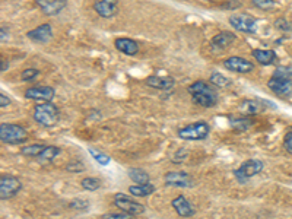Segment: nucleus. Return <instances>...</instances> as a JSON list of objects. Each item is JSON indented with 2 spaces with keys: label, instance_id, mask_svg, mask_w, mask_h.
Here are the masks:
<instances>
[{
  "label": "nucleus",
  "instance_id": "9b49d317",
  "mask_svg": "<svg viewBox=\"0 0 292 219\" xmlns=\"http://www.w3.org/2000/svg\"><path fill=\"white\" fill-rule=\"evenodd\" d=\"M56 95V91L52 86H45V85H37V86H31L25 91V98L28 100H34V101H42V103H48L52 101Z\"/></svg>",
  "mask_w": 292,
  "mask_h": 219
},
{
  "label": "nucleus",
  "instance_id": "f8f14e48",
  "mask_svg": "<svg viewBox=\"0 0 292 219\" xmlns=\"http://www.w3.org/2000/svg\"><path fill=\"white\" fill-rule=\"evenodd\" d=\"M224 66L228 70H231V72H237V73H242V75L250 73V72L254 70V65H253L252 62H249L244 57H238V56L228 57L224 62Z\"/></svg>",
  "mask_w": 292,
  "mask_h": 219
},
{
  "label": "nucleus",
  "instance_id": "7ed1b4c3",
  "mask_svg": "<svg viewBox=\"0 0 292 219\" xmlns=\"http://www.w3.org/2000/svg\"><path fill=\"white\" fill-rule=\"evenodd\" d=\"M32 117L41 126L53 127L60 118V113H59V108L52 101H48V103L37 104L34 107V116Z\"/></svg>",
  "mask_w": 292,
  "mask_h": 219
},
{
  "label": "nucleus",
  "instance_id": "1a4fd4ad",
  "mask_svg": "<svg viewBox=\"0 0 292 219\" xmlns=\"http://www.w3.org/2000/svg\"><path fill=\"white\" fill-rule=\"evenodd\" d=\"M229 24L239 32L254 34L257 31V22L253 16L249 15H232L229 16Z\"/></svg>",
  "mask_w": 292,
  "mask_h": 219
},
{
  "label": "nucleus",
  "instance_id": "9d476101",
  "mask_svg": "<svg viewBox=\"0 0 292 219\" xmlns=\"http://www.w3.org/2000/svg\"><path fill=\"white\" fill-rule=\"evenodd\" d=\"M164 179H165V184L173 186V187L187 189V187H193V184H194L193 177L184 171H170L165 174Z\"/></svg>",
  "mask_w": 292,
  "mask_h": 219
},
{
  "label": "nucleus",
  "instance_id": "6e6552de",
  "mask_svg": "<svg viewBox=\"0 0 292 219\" xmlns=\"http://www.w3.org/2000/svg\"><path fill=\"white\" fill-rule=\"evenodd\" d=\"M22 190V183L18 177L6 174L0 179V199L9 200Z\"/></svg>",
  "mask_w": 292,
  "mask_h": 219
},
{
  "label": "nucleus",
  "instance_id": "473e14b6",
  "mask_svg": "<svg viewBox=\"0 0 292 219\" xmlns=\"http://www.w3.org/2000/svg\"><path fill=\"white\" fill-rule=\"evenodd\" d=\"M88 206H89V203H88L86 200H82V199L72 200V202L69 203V207H72V209H79V210H83V209H86Z\"/></svg>",
  "mask_w": 292,
  "mask_h": 219
},
{
  "label": "nucleus",
  "instance_id": "4c0bfd02",
  "mask_svg": "<svg viewBox=\"0 0 292 219\" xmlns=\"http://www.w3.org/2000/svg\"><path fill=\"white\" fill-rule=\"evenodd\" d=\"M8 67H9V63H8V62H5V60H2V67H0V70H2V72H5V70H8Z\"/></svg>",
  "mask_w": 292,
  "mask_h": 219
},
{
  "label": "nucleus",
  "instance_id": "f257e3e1",
  "mask_svg": "<svg viewBox=\"0 0 292 219\" xmlns=\"http://www.w3.org/2000/svg\"><path fill=\"white\" fill-rule=\"evenodd\" d=\"M188 94L191 95L193 103L200 107L211 108L218 103V92L213 88L212 83H208L205 80H196L191 85H188Z\"/></svg>",
  "mask_w": 292,
  "mask_h": 219
},
{
  "label": "nucleus",
  "instance_id": "0eeeda50",
  "mask_svg": "<svg viewBox=\"0 0 292 219\" xmlns=\"http://www.w3.org/2000/svg\"><path fill=\"white\" fill-rule=\"evenodd\" d=\"M113 203H114V206L119 207L121 212H126L129 215H142L146 210V207L142 203L136 202L130 196L123 193L114 194Z\"/></svg>",
  "mask_w": 292,
  "mask_h": 219
},
{
  "label": "nucleus",
  "instance_id": "5701e85b",
  "mask_svg": "<svg viewBox=\"0 0 292 219\" xmlns=\"http://www.w3.org/2000/svg\"><path fill=\"white\" fill-rule=\"evenodd\" d=\"M129 192L134 197H146L155 192V186H152L151 183L146 184H133L129 187Z\"/></svg>",
  "mask_w": 292,
  "mask_h": 219
},
{
  "label": "nucleus",
  "instance_id": "ddd939ff",
  "mask_svg": "<svg viewBox=\"0 0 292 219\" xmlns=\"http://www.w3.org/2000/svg\"><path fill=\"white\" fill-rule=\"evenodd\" d=\"M235 34L231 32V31H222L219 34H216L212 39H211V47L212 50L218 53H222L224 50H226L228 47L232 46V42L235 41Z\"/></svg>",
  "mask_w": 292,
  "mask_h": 219
},
{
  "label": "nucleus",
  "instance_id": "aec40b11",
  "mask_svg": "<svg viewBox=\"0 0 292 219\" xmlns=\"http://www.w3.org/2000/svg\"><path fill=\"white\" fill-rule=\"evenodd\" d=\"M114 47L126 56H134L139 53V44L132 38H117L114 41Z\"/></svg>",
  "mask_w": 292,
  "mask_h": 219
},
{
  "label": "nucleus",
  "instance_id": "58836bf2",
  "mask_svg": "<svg viewBox=\"0 0 292 219\" xmlns=\"http://www.w3.org/2000/svg\"><path fill=\"white\" fill-rule=\"evenodd\" d=\"M126 219H134V218H132V216H129V218H126Z\"/></svg>",
  "mask_w": 292,
  "mask_h": 219
},
{
  "label": "nucleus",
  "instance_id": "72a5a7b5",
  "mask_svg": "<svg viewBox=\"0 0 292 219\" xmlns=\"http://www.w3.org/2000/svg\"><path fill=\"white\" fill-rule=\"evenodd\" d=\"M275 26L278 28L279 31H291V25L285 18H279L275 21Z\"/></svg>",
  "mask_w": 292,
  "mask_h": 219
},
{
  "label": "nucleus",
  "instance_id": "7c9ffc66",
  "mask_svg": "<svg viewBox=\"0 0 292 219\" xmlns=\"http://www.w3.org/2000/svg\"><path fill=\"white\" fill-rule=\"evenodd\" d=\"M65 168H66L67 172H76V174H78V172L85 171V164H83L82 161H79V159H78V161H75V159H73V161L67 162L66 167Z\"/></svg>",
  "mask_w": 292,
  "mask_h": 219
},
{
  "label": "nucleus",
  "instance_id": "a878e982",
  "mask_svg": "<svg viewBox=\"0 0 292 219\" xmlns=\"http://www.w3.org/2000/svg\"><path fill=\"white\" fill-rule=\"evenodd\" d=\"M62 152V149L59 148V146H54V145H47L45 146V149L41 152V155L37 158L40 162H50V161H53L56 156H59Z\"/></svg>",
  "mask_w": 292,
  "mask_h": 219
},
{
  "label": "nucleus",
  "instance_id": "e433bc0d",
  "mask_svg": "<svg viewBox=\"0 0 292 219\" xmlns=\"http://www.w3.org/2000/svg\"><path fill=\"white\" fill-rule=\"evenodd\" d=\"M9 104H11V98H9L8 95H5V94H0V107L5 108V107H8Z\"/></svg>",
  "mask_w": 292,
  "mask_h": 219
},
{
  "label": "nucleus",
  "instance_id": "2eb2a0df",
  "mask_svg": "<svg viewBox=\"0 0 292 219\" xmlns=\"http://www.w3.org/2000/svg\"><path fill=\"white\" fill-rule=\"evenodd\" d=\"M27 37L34 42H48L53 38V28L50 24H42L27 32Z\"/></svg>",
  "mask_w": 292,
  "mask_h": 219
},
{
  "label": "nucleus",
  "instance_id": "39448f33",
  "mask_svg": "<svg viewBox=\"0 0 292 219\" xmlns=\"http://www.w3.org/2000/svg\"><path fill=\"white\" fill-rule=\"evenodd\" d=\"M211 127L206 121H196L178 130V138L183 141H205L209 136Z\"/></svg>",
  "mask_w": 292,
  "mask_h": 219
},
{
  "label": "nucleus",
  "instance_id": "4468645a",
  "mask_svg": "<svg viewBox=\"0 0 292 219\" xmlns=\"http://www.w3.org/2000/svg\"><path fill=\"white\" fill-rule=\"evenodd\" d=\"M171 206L177 212V215H180L181 218H190L196 212L193 205L187 200L183 194H178V196L174 197L173 200H171Z\"/></svg>",
  "mask_w": 292,
  "mask_h": 219
},
{
  "label": "nucleus",
  "instance_id": "393cba45",
  "mask_svg": "<svg viewBox=\"0 0 292 219\" xmlns=\"http://www.w3.org/2000/svg\"><path fill=\"white\" fill-rule=\"evenodd\" d=\"M127 176L130 180L134 181V184H146L149 183V174L142 168H129Z\"/></svg>",
  "mask_w": 292,
  "mask_h": 219
},
{
  "label": "nucleus",
  "instance_id": "f704fd0d",
  "mask_svg": "<svg viewBox=\"0 0 292 219\" xmlns=\"http://www.w3.org/2000/svg\"><path fill=\"white\" fill-rule=\"evenodd\" d=\"M283 146L286 149V152H289L292 155V130H289L285 138H283Z\"/></svg>",
  "mask_w": 292,
  "mask_h": 219
},
{
  "label": "nucleus",
  "instance_id": "c756f323",
  "mask_svg": "<svg viewBox=\"0 0 292 219\" xmlns=\"http://www.w3.org/2000/svg\"><path fill=\"white\" fill-rule=\"evenodd\" d=\"M252 2L257 9L265 11V12L276 9V2L275 0H252Z\"/></svg>",
  "mask_w": 292,
  "mask_h": 219
},
{
  "label": "nucleus",
  "instance_id": "dca6fc26",
  "mask_svg": "<svg viewBox=\"0 0 292 219\" xmlns=\"http://www.w3.org/2000/svg\"><path fill=\"white\" fill-rule=\"evenodd\" d=\"M93 9L101 18H113L119 12V2L117 0H96L93 3Z\"/></svg>",
  "mask_w": 292,
  "mask_h": 219
},
{
  "label": "nucleus",
  "instance_id": "c9c22d12",
  "mask_svg": "<svg viewBox=\"0 0 292 219\" xmlns=\"http://www.w3.org/2000/svg\"><path fill=\"white\" fill-rule=\"evenodd\" d=\"M130 215L129 213H126V212H123V213H107L103 216V219H126L129 218Z\"/></svg>",
  "mask_w": 292,
  "mask_h": 219
},
{
  "label": "nucleus",
  "instance_id": "a211bd4d",
  "mask_svg": "<svg viewBox=\"0 0 292 219\" xmlns=\"http://www.w3.org/2000/svg\"><path fill=\"white\" fill-rule=\"evenodd\" d=\"M35 2L41 11L48 16H56L66 6V0H35Z\"/></svg>",
  "mask_w": 292,
  "mask_h": 219
},
{
  "label": "nucleus",
  "instance_id": "20e7f679",
  "mask_svg": "<svg viewBox=\"0 0 292 219\" xmlns=\"http://www.w3.org/2000/svg\"><path fill=\"white\" fill-rule=\"evenodd\" d=\"M0 141L6 145H22L28 141V132L19 124L2 123L0 124Z\"/></svg>",
  "mask_w": 292,
  "mask_h": 219
},
{
  "label": "nucleus",
  "instance_id": "423d86ee",
  "mask_svg": "<svg viewBox=\"0 0 292 219\" xmlns=\"http://www.w3.org/2000/svg\"><path fill=\"white\" fill-rule=\"evenodd\" d=\"M263 168H265L263 161L256 159V158L247 159V161H244L238 168L234 169V177H235L239 183H246V181H249L252 177H254V176L260 174V172L263 171Z\"/></svg>",
  "mask_w": 292,
  "mask_h": 219
},
{
  "label": "nucleus",
  "instance_id": "f03ea898",
  "mask_svg": "<svg viewBox=\"0 0 292 219\" xmlns=\"http://www.w3.org/2000/svg\"><path fill=\"white\" fill-rule=\"evenodd\" d=\"M267 86L275 95L288 98L292 95V69L279 67L273 76L267 80Z\"/></svg>",
  "mask_w": 292,
  "mask_h": 219
},
{
  "label": "nucleus",
  "instance_id": "2f4dec72",
  "mask_svg": "<svg viewBox=\"0 0 292 219\" xmlns=\"http://www.w3.org/2000/svg\"><path fill=\"white\" fill-rule=\"evenodd\" d=\"M40 73L41 72L38 69H25V70L21 73V79H22L24 82H31V80L37 79Z\"/></svg>",
  "mask_w": 292,
  "mask_h": 219
},
{
  "label": "nucleus",
  "instance_id": "f3484780",
  "mask_svg": "<svg viewBox=\"0 0 292 219\" xmlns=\"http://www.w3.org/2000/svg\"><path fill=\"white\" fill-rule=\"evenodd\" d=\"M146 85L154 88V90L161 91H170L175 86V80L171 76H158V75H152V76L146 77Z\"/></svg>",
  "mask_w": 292,
  "mask_h": 219
},
{
  "label": "nucleus",
  "instance_id": "4be33fe9",
  "mask_svg": "<svg viewBox=\"0 0 292 219\" xmlns=\"http://www.w3.org/2000/svg\"><path fill=\"white\" fill-rule=\"evenodd\" d=\"M229 126L237 132H247L253 126V120L249 116H229Z\"/></svg>",
  "mask_w": 292,
  "mask_h": 219
},
{
  "label": "nucleus",
  "instance_id": "cd10ccee",
  "mask_svg": "<svg viewBox=\"0 0 292 219\" xmlns=\"http://www.w3.org/2000/svg\"><path fill=\"white\" fill-rule=\"evenodd\" d=\"M88 152H89L93 159H95L100 165H103V167H106V165H108V164L111 162V158L107 154H104V152H101V151H96V149H93V148H89Z\"/></svg>",
  "mask_w": 292,
  "mask_h": 219
},
{
  "label": "nucleus",
  "instance_id": "6ab92c4d",
  "mask_svg": "<svg viewBox=\"0 0 292 219\" xmlns=\"http://www.w3.org/2000/svg\"><path fill=\"white\" fill-rule=\"evenodd\" d=\"M239 113L246 114V116H256L262 111H265V105L260 100H244L239 104L238 107Z\"/></svg>",
  "mask_w": 292,
  "mask_h": 219
},
{
  "label": "nucleus",
  "instance_id": "bb28decb",
  "mask_svg": "<svg viewBox=\"0 0 292 219\" xmlns=\"http://www.w3.org/2000/svg\"><path fill=\"white\" fill-rule=\"evenodd\" d=\"M80 186H82V189H85L88 192H96L101 187V180L96 177H86L80 181Z\"/></svg>",
  "mask_w": 292,
  "mask_h": 219
},
{
  "label": "nucleus",
  "instance_id": "412c9836",
  "mask_svg": "<svg viewBox=\"0 0 292 219\" xmlns=\"http://www.w3.org/2000/svg\"><path fill=\"white\" fill-rule=\"evenodd\" d=\"M253 57L256 59L257 63H260L262 66L273 65L276 60V53L273 50H262V49H256L252 52Z\"/></svg>",
  "mask_w": 292,
  "mask_h": 219
},
{
  "label": "nucleus",
  "instance_id": "b1692460",
  "mask_svg": "<svg viewBox=\"0 0 292 219\" xmlns=\"http://www.w3.org/2000/svg\"><path fill=\"white\" fill-rule=\"evenodd\" d=\"M47 145L44 143H32V145H24L21 148V155L27 156V158H38L41 152L45 149Z\"/></svg>",
  "mask_w": 292,
  "mask_h": 219
},
{
  "label": "nucleus",
  "instance_id": "c85d7f7f",
  "mask_svg": "<svg viewBox=\"0 0 292 219\" xmlns=\"http://www.w3.org/2000/svg\"><path fill=\"white\" fill-rule=\"evenodd\" d=\"M209 82L212 83L213 86H219V88H226L231 85V80L225 77L221 73H212L211 77H209Z\"/></svg>",
  "mask_w": 292,
  "mask_h": 219
}]
</instances>
